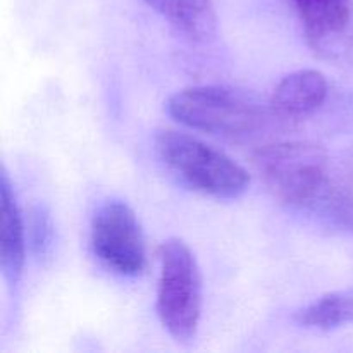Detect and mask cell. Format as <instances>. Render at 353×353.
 Listing matches in <instances>:
<instances>
[{"label":"cell","instance_id":"obj_4","mask_svg":"<svg viewBox=\"0 0 353 353\" xmlns=\"http://www.w3.org/2000/svg\"><path fill=\"white\" fill-rule=\"evenodd\" d=\"M157 316L164 330L179 343L196 336L202 316V276L192 248L179 238L159 247Z\"/></svg>","mask_w":353,"mask_h":353},{"label":"cell","instance_id":"obj_8","mask_svg":"<svg viewBox=\"0 0 353 353\" xmlns=\"http://www.w3.org/2000/svg\"><path fill=\"white\" fill-rule=\"evenodd\" d=\"M326 97V76L317 69H300L279 81L271 97V107L279 117L296 119L319 109Z\"/></svg>","mask_w":353,"mask_h":353},{"label":"cell","instance_id":"obj_1","mask_svg":"<svg viewBox=\"0 0 353 353\" xmlns=\"http://www.w3.org/2000/svg\"><path fill=\"white\" fill-rule=\"evenodd\" d=\"M168 112L192 130L234 141L261 137L278 116L271 103L226 86L181 90L169 99Z\"/></svg>","mask_w":353,"mask_h":353},{"label":"cell","instance_id":"obj_6","mask_svg":"<svg viewBox=\"0 0 353 353\" xmlns=\"http://www.w3.org/2000/svg\"><path fill=\"white\" fill-rule=\"evenodd\" d=\"M307 41L319 54L334 50L347 31L353 0H293Z\"/></svg>","mask_w":353,"mask_h":353},{"label":"cell","instance_id":"obj_7","mask_svg":"<svg viewBox=\"0 0 353 353\" xmlns=\"http://www.w3.org/2000/svg\"><path fill=\"white\" fill-rule=\"evenodd\" d=\"M0 269L10 286L19 283L24 268V224L16 193L6 169L0 174Z\"/></svg>","mask_w":353,"mask_h":353},{"label":"cell","instance_id":"obj_3","mask_svg":"<svg viewBox=\"0 0 353 353\" xmlns=\"http://www.w3.org/2000/svg\"><path fill=\"white\" fill-rule=\"evenodd\" d=\"M161 161L195 192L214 199H238L248 188V172L230 155L192 134L161 130L154 137Z\"/></svg>","mask_w":353,"mask_h":353},{"label":"cell","instance_id":"obj_5","mask_svg":"<svg viewBox=\"0 0 353 353\" xmlns=\"http://www.w3.org/2000/svg\"><path fill=\"white\" fill-rule=\"evenodd\" d=\"M90 238L93 254L117 274L137 278L147 268L143 231L126 202H103L93 214Z\"/></svg>","mask_w":353,"mask_h":353},{"label":"cell","instance_id":"obj_10","mask_svg":"<svg viewBox=\"0 0 353 353\" xmlns=\"http://www.w3.org/2000/svg\"><path fill=\"white\" fill-rule=\"evenodd\" d=\"M295 323L305 330L333 331L353 324V288L326 293L295 314Z\"/></svg>","mask_w":353,"mask_h":353},{"label":"cell","instance_id":"obj_2","mask_svg":"<svg viewBox=\"0 0 353 353\" xmlns=\"http://www.w3.org/2000/svg\"><path fill=\"white\" fill-rule=\"evenodd\" d=\"M254 162L272 195L286 205L305 209L331 196L330 162L319 145L307 141L269 145L255 154Z\"/></svg>","mask_w":353,"mask_h":353},{"label":"cell","instance_id":"obj_9","mask_svg":"<svg viewBox=\"0 0 353 353\" xmlns=\"http://www.w3.org/2000/svg\"><path fill=\"white\" fill-rule=\"evenodd\" d=\"M176 30L203 41L216 33L217 17L212 0H145Z\"/></svg>","mask_w":353,"mask_h":353}]
</instances>
